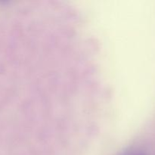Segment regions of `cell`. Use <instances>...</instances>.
I'll use <instances>...</instances> for the list:
<instances>
[{
	"label": "cell",
	"instance_id": "6da1fadb",
	"mask_svg": "<svg viewBox=\"0 0 155 155\" xmlns=\"http://www.w3.org/2000/svg\"><path fill=\"white\" fill-rule=\"evenodd\" d=\"M124 155H145L142 153H127V154H125Z\"/></svg>",
	"mask_w": 155,
	"mask_h": 155
}]
</instances>
